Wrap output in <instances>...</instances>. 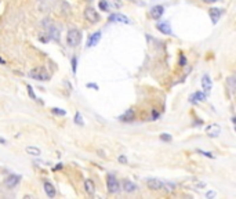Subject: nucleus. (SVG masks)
<instances>
[{
  "label": "nucleus",
  "mask_w": 236,
  "mask_h": 199,
  "mask_svg": "<svg viewBox=\"0 0 236 199\" xmlns=\"http://www.w3.org/2000/svg\"><path fill=\"white\" fill-rule=\"evenodd\" d=\"M206 196H207V198H214V196H215V192H214V191H208V192L206 193Z\"/></svg>",
  "instance_id": "nucleus-28"
},
{
  "label": "nucleus",
  "mask_w": 236,
  "mask_h": 199,
  "mask_svg": "<svg viewBox=\"0 0 236 199\" xmlns=\"http://www.w3.org/2000/svg\"><path fill=\"white\" fill-rule=\"evenodd\" d=\"M147 185H148V188H150L152 191H159V189H163L164 188V182L160 181V180H158V178L147 180Z\"/></svg>",
  "instance_id": "nucleus-5"
},
{
  "label": "nucleus",
  "mask_w": 236,
  "mask_h": 199,
  "mask_svg": "<svg viewBox=\"0 0 236 199\" xmlns=\"http://www.w3.org/2000/svg\"><path fill=\"white\" fill-rule=\"evenodd\" d=\"M137 185L134 184V182H131L130 180H124L123 181V189L126 191V192H134V191H137Z\"/></svg>",
  "instance_id": "nucleus-16"
},
{
  "label": "nucleus",
  "mask_w": 236,
  "mask_h": 199,
  "mask_svg": "<svg viewBox=\"0 0 236 199\" xmlns=\"http://www.w3.org/2000/svg\"><path fill=\"white\" fill-rule=\"evenodd\" d=\"M84 189H86V192L89 193V195H94L95 185H94V182H93V180H86V181H84Z\"/></svg>",
  "instance_id": "nucleus-17"
},
{
  "label": "nucleus",
  "mask_w": 236,
  "mask_h": 199,
  "mask_svg": "<svg viewBox=\"0 0 236 199\" xmlns=\"http://www.w3.org/2000/svg\"><path fill=\"white\" fill-rule=\"evenodd\" d=\"M156 28H158L162 33H164V35H173V29H171V26H170V22H167V21L158 22V24H156Z\"/></svg>",
  "instance_id": "nucleus-9"
},
{
  "label": "nucleus",
  "mask_w": 236,
  "mask_h": 199,
  "mask_svg": "<svg viewBox=\"0 0 236 199\" xmlns=\"http://www.w3.org/2000/svg\"><path fill=\"white\" fill-rule=\"evenodd\" d=\"M51 112L55 113V115H59V116H65V115H67V111L61 109V108H53V109H51Z\"/></svg>",
  "instance_id": "nucleus-21"
},
{
  "label": "nucleus",
  "mask_w": 236,
  "mask_h": 199,
  "mask_svg": "<svg viewBox=\"0 0 236 199\" xmlns=\"http://www.w3.org/2000/svg\"><path fill=\"white\" fill-rule=\"evenodd\" d=\"M106 187H108V191L111 193H117L120 191L119 181H117V178L113 176V174H109V176L106 177Z\"/></svg>",
  "instance_id": "nucleus-3"
},
{
  "label": "nucleus",
  "mask_w": 236,
  "mask_h": 199,
  "mask_svg": "<svg viewBox=\"0 0 236 199\" xmlns=\"http://www.w3.org/2000/svg\"><path fill=\"white\" fill-rule=\"evenodd\" d=\"M204 3H215V2H218V0H203Z\"/></svg>",
  "instance_id": "nucleus-33"
},
{
  "label": "nucleus",
  "mask_w": 236,
  "mask_h": 199,
  "mask_svg": "<svg viewBox=\"0 0 236 199\" xmlns=\"http://www.w3.org/2000/svg\"><path fill=\"white\" fill-rule=\"evenodd\" d=\"M98 154H100V156H105V154L102 151H98Z\"/></svg>",
  "instance_id": "nucleus-35"
},
{
  "label": "nucleus",
  "mask_w": 236,
  "mask_h": 199,
  "mask_svg": "<svg viewBox=\"0 0 236 199\" xmlns=\"http://www.w3.org/2000/svg\"><path fill=\"white\" fill-rule=\"evenodd\" d=\"M197 152H199V154H202V155H204V156H207V158H211V159L214 158V155L211 154V152H206V151H202V149H197Z\"/></svg>",
  "instance_id": "nucleus-26"
},
{
  "label": "nucleus",
  "mask_w": 236,
  "mask_h": 199,
  "mask_svg": "<svg viewBox=\"0 0 236 199\" xmlns=\"http://www.w3.org/2000/svg\"><path fill=\"white\" fill-rule=\"evenodd\" d=\"M160 140L164 141V142H170V141H171V135L170 134H160Z\"/></svg>",
  "instance_id": "nucleus-25"
},
{
  "label": "nucleus",
  "mask_w": 236,
  "mask_h": 199,
  "mask_svg": "<svg viewBox=\"0 0 236 199\" xmlns=\"http://www.w3.org/2000/svg\"><path fill=\"white\" fill-rule=\"evenodd\" d=\"M135 118V112L134 109H127L122 116H120V120L122 122H133Z\"/></svg>",
  "instance_id": "nucleus-15"
},
{
  "label": "nucleus",
  "mask_w": 236,
  "mask_h": 199,
  "mask_svg": "<svg viewBox=\"0 0 236 199\" xmlns=\"http://www.w3.org/2000/svg\"><path fill=\"white\" fill-rule=\"evenodd\" d=\"M208 14H210V18H211V21H213V24H217L219 17L222 15V10L221 8H210V10H208Z\"/></svg>",
  "instance_id": "nucleus-11"
},
{
  "label": "nucleus",
  "mask_w": 236,
  "mask_h": 199,
  "mask_svg": "<svg viewBox=\"0 0 236 199\" xmlns=\"http://www.w3.org/2000/svg\"><path fill=\"white\" fill-rule=\"evenodd\" d=\"M58 169H62V165H61V163H58V165L54 167V170H58Z\"/></svg>",
  "instance_id": "nucleus-32"
},
{
  "label": "nucleus",
  "mask_w": 236,
  "mask_h": 199,
  "mask_svg": "<svg viewBox=\"0 0 236 199\" xmlns=\"http://www.w3.org/2000/svg\"><path fill=\"white\" fill-rule=\"evenodd\" d=\"M84 18H86L89 22H91V24H97V22L100 21V14H98L93 7H87L86 10H84Z\"/></svg>",
  "instance_id": "nucleus-4"
},
{
  "label": "nucleus",
  "mask_w": 236,
  "mask_h": 199,
  "mask_svg": "<svg viewBox=\"0 0 236 199\" xmlns=\"http://www.w3.org/2000/svg\"><path fill=\"white\" fill-rule=\"evenodd\" d=\"M44 191H46L48 198H54V196H55V188H54L53 184H50V182H44Z\"/></svg>",
  "instance_id": "nucleus-18"
},
{
  "label": "nucleus",
  "mask_w": 236,
  "mask_h": 199,
  "mask_svg": "<svg viewBox=\"0 0 236 199\" xmlns=\"http://www.w3.org/2000/svg\"><path fill=\"white\" fill-rule=\"evenodd\" d=\"M180 62H181V65H185L186 64V58L184 57L182 54H181V57H180Z\"/></svg>",
  "instance_id": "nucleus-29"
},
{
  "label": "nucleus",
  "mask_w": 236,
  "mask_h": 199,
  "mask_svg": "<svg viewBox=\"0 0 236 199\" xmlns=\"http://www.w3.org/2000/svg\"><path fill=\"white\" fill-rule=\"evenodd\" d=\"M82 41V33L78 29H69L67 36V43L69 47H78Z\"/></svg>",
  "instance_id": "nucleus-1"
},
{
  "label": "nucleus",
  "mask_w": 236,
  "mask_h": 199,
  "mask_svg": "<svg viewBox=\"0 0 236 199\" xmlns=\"http://www.w3.org/2000/svg\"><path fill=\"white\" fill-rule=\"evenodd\" d=\"M72 71L73 73H76V71H78V58L76 57H72Z\"/></svg>",
  "instance_id": "nucleus-23"
},
{
  "label": "nucleus",
  "mask_w": 236,
  "mask_h": 199,
  "mask_svg": "<svg viewBox=\"0 0 236 199\" xmlns=\"http://www.w3.org/2000/svg\"><path fill=\"white\" fill-rule=\"evenodd\" d=\"M219 133H221V127H219L217 123H213V124L206 127V134H207L208 137H218Z\"/></svg>",
  "instance_id": "nucleus-7"
},
{
  "label": "nucleus",
  "mask_w": 236,
  "mask_h": 199,
  "mask_svg": "<svg viewBox=\"0 0 236 199\" xmlns=\"http://www.w3.org/2000/svg\"><path fill=\"white\" fill-rule=\"evenodd\" d=\"M202 87H203V90H204L206 93H210V91H211V87H213V83H211L210 76L204 75V76L202 77Z\"/></svg>",
  "instance_id": "nucleus-13"
},
{
  "label": "nucleus",
  "mask_w": 236,
  "mask_h": 199,
  "mask_svg": "<svg viewBox=\"0 0 236 199\" xmlns=\"http://www.w3.org/2000/svg\"><path fill=\"white\" fill-rule=\"evenodd\" d=\"M26 88H28V93H29V97H31L32 99H37L36 98V96H35V93H33V88H32V86H26Z\"/></svg>",
  "instance_id": "nucleus-24"
},
{
  "label": "nucleus",
  "mask_w": 236,
  "mask_h": 199,
  "mask_svg": "<svg viewBox=\"0 0 236 199\" xmlns=\"http://www.w3.org/2000/svg\"><path fill=\"white\" fill-rule=\"evenodd\" d=\"M87 87H93L94 90H98V86L95 83H87Z\"/></svg>",
  "instance_id": "nucleus-30"
},
{
  "label": "nucleus",
  "mask_w": 236,
  "mask_h": 199,
  "mask_svg": "<svg viewBox=\"0 0 236 199\" xmlns=\"http://www.w3.org/2000/svg\"><path fill=\"white\" fill-rule=\"evenodd\" d=\"M25 151L28 152L29 155H32V156H39V155H42V151H40L37 146H26Z\"/></svg>",
  "instance_id": "nucleus-19"
},
{
  "label": "nucleus",
  "mask_w": 236,
  "mask_h": 199,
  "mask_svg": "<svg viewBox=\"0 0 236 199\" xmlns=\"http://www.w3.org/2000/svg\"><path fill=\"white\" fill-rule=\"evenodd\" d=\"M109 22H120V24H133V22L130 21V19L127 18L126 15H123V14H112V15H109Z\"/></svg>",
  "instance_id": "nucleus-6"
},
{
  "label": "nucleus",
  "mask_w": 236,
  "mask_h": 199,
  "mask_svg": "<svg viewBox=\"0 0 236 199\" xmlns=\"http://www.w3.org/2000/svg\"><path fill=\"white\" fill-rule=\"evenodd\" d=\"M29 76L32 77V79L35 80H40V82H46V80H50V75H48V72L46 71L44 68H35L32 69L31 72H29Z\"/></svg>",
  "instance_id": "nucleus-2"
},
{
  "label": "nucleus",
  "mask_w": 236,
  "mask_h": 199,
  "mask_svg": "<svg viewBox=\"0 0 236 199\" xmlns=\"http://www.w3.org/2000/svg\"><path fill=\"white\" fill-rule=\"evenodd\" d=\"M206 98H207V96H206L203 91H196V93H193L191 96L189 101L191 102H200V101H206Z\"/></svg>",
  "instance_id": "nucleus-14"
},
{
  "label": "nucleus",
  "mask_w": 236,
  "mask_h": 199,
  "mask_svg": "<svg viewBox=\"0 0 236 199\" xmlns=\"http://www.w3.org/2000/svg\"><path fill=\"white\" fill-rule=\"evenodd\" d=\"M164 13V7L163 6H155V7L150 10V17L153 19H159Z\"/></svg>",
  "instance_id": "nucleus-12"
},
{
  "label": "nucleus",
  "mask_w": 236,
  "mask_h": 199,
  "mask_svg": "<svg viewBox=\"0 0 236 199\" xmlns=\"http://www.w3.org/2000/svg\"><path fill=\"white\" fill-rule=\"evenodd\" d=\"M75 123H76V124H79V126H83V124H84L83 118H82L80 112H76V115H75Z\"/></svg>",
  "instance_id": "nucleus-20"
},
{
  "label": "nucleus",
  "mask_w": 236,
  "mask_h": 199,
  "mask_svg": "<svg viewBox=\"0 0 236 199\" xmlns=\"http://www.w3.org/2000/svg\"><path fill=\"white\" fill-rule=\"evenodd\" d=\"M0 64H3V65H4V64H6V61H4L3 58H0Z\"/></svg>",
  "instance_id": "nucleus-36"
},
{
  "label": "nucleus",
  "mask_w": 236,
  "mask_h": 199,
  "mask_svg": "<svg viewBox=\"0 0 236 199\" xmlns=\"http://www.w3.org/2000/svg\"><path fill=\"white\" fill-rule=\"evenodd\" d=\"M20 181H21V176H18V174H11V176H9L6 178L4 185H6L7 188H14L15 185H18Z\"/></svg>",
  "instance_id": "nucleus-8"
},
{
  "label": "nucleus",
  "mask_w": 236,
  "mask_h": 199,
  "mask_svg": "<svg viewBox=\"0 0 236 199\" xmlns=\"http://www.w3.org/2000/svg\"><path fill=\"white\" fill-rule=\"evenodd\" d=\"M100 8H101L102 11H109L108 2H106V0H101V2H100Z\"/></svg>",
  "instance_id": "nucleus-22"
},
{
  "label": "nucleus",
  "mask_w": 236,
  "mask_h": 199,
  "mask_svg": "<svg viewBox=\"0 0 236 199\" xmlns=\"http://www.w3.org/2000/svg\"><path fill=\"white\" fill-rule=\"evenodd\" d=\"M101 40V32L98 30V32H94L91 36L89 37V41H87V47H94L97 46L98 43H100Z\"/></svg>",
  "instance_id": "nucleus-10"
},
{
  "label": "nucleus",
  "mask_w": 236,
  "mask_h": 199,
  "mask_svg": "<svg viewBox=\"0 0 236 199\" xmlns=\"http://www.w3.org/2000/svg\"><path fill=\"white\" fill-rule=\"evenodd\" d=\"M0 144H3V145H4V144H7V141L4 140V138H2V137H0Z\"/></svg>",
  "instance_id": "nucleus-34"
},
{
  "label": "nucleus",
  "mask_w": 236,
  "mask_h": 199,
  "mask_svg": "<svg viewBox=\"0 0 236 199\" xmlns=\"http://www.w3.org/2000/svg\"><path fill=\"white\" fill-rule=\"evenodd\" d=\"M117 160H119L120 163H127V158H126L124 155H120V156L117 158Z\"/></svg>",
  "instance_id": "nucleus-27"
},
{
  "label": "nucleus",
  "mask_w": 236,
  "mask_h": 199,
  "mask_svg": "<svg viewBox=\"0 0 236 199\" xmlns=\"http://www.w3.org/2000/svg\"><path fill=\"white\" fill-rule=\"evenodd\" d=\"M159 116H160V113H159L156 109H153V119H158Z\"/></svg>",
  "instance_id": "nucleus-31"
}]
</instances>
